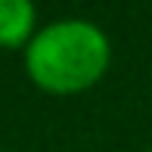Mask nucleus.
<instances>
[{
  "label": "nucleus",
  "mask_w": 152,
  "mask_h": 152,
  "mask_svg": "<svg viewBox=\"0 0 152 152\" xmlns=\"http://www.w3.org/2000/svg\"><path fill=\"white\" fill-rule=\"evenodd\" d=\"M25 65L37 87L50 93H78L106 75L109 37L93 22L62 19L34 34Z\"/></svg>",
  "instance_id": "f257e3e1"
},
{
  "label": "nucleus",
  "mask_w": 152,
  "mask_h": 152,
  "mask_svg": "<svg viewBox=\"0 0 152 152\" xmlns=\"http://www.w3.org/2000/svg\"><path fill=\"white\" fill-rule=\"evenodd\" d=\"M34 28V6L28 0H0V47H19Z\"/></svg>",
  "instance_id": "f03ea898"
}]
</instances>
